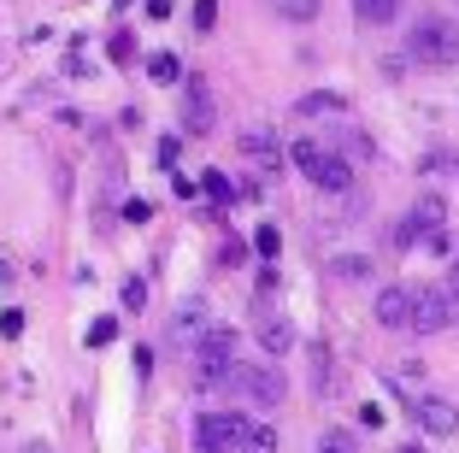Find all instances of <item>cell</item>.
Wrapping results in <instances>:
<instances>
[{
	"instance_id": "cell-1",
	"label": "cell",
	"mask_w": 459,
	"mask_h": 453,
	"mask_svg": "<svg viewBox=\"0 0 459 453\" xmlns=\"http://www.w3.org/2000/svg\"><path fill=\"white\" fill-rule=\"evenodd\" d=\"M236 330L230 324H212V330L195 342V383L201 388H218V383H230L236 377Z\"/></svg>"
},
{
	"instance_id": "cell-2",
	"label": "cell",
	"mask_w": 459,
	"mask_h": 453,
	"mask_svg": "<svg viewBox=\"0 0 459 453\" xmlns=\"http://www.w3.org/2000/svg\"><path fill=\"white\" fill-rule=\"evenodd\" d=\"M289 160H295L318 188H330V195H353V165L342 160V153H330V147H318L312 135H300V142L289 147Z\"/></svg>"
},
{
	"instance_id": "cell-3",
	"label": "cell",
	"mask_w": 459,
	"mask_h": 453,
	"mask_svg": "<svg viewBox=\"0 0 459 453\" xmlns=\"http://www.w3.org/2000/svg\"><path fill=\"white\" fill-rule=\"evenodd\" d=\"M406 54L424 59V65H459V24L424 13L419 24H412V36H406Z\"/></svg>"
},
{
	"instance_id": "cell-4",
	"label": "cell",
	"mask_w": 459,
	"mask_h": 453,
	"mask_svg": "<svg viewBox=\"0 0 459 453\" xmlns=\"http://www.w3.org/2000/svg\"><path fill=\"white\" fill-rule=\"evenodd\" d=\"M447 324H454V301H447V289L419 283V289H412V330H419V335H442Z\"/></svg>"
},
{
	"instance_id": "cell-5",
	"label": "cell",
	"mask_w": 459,
	"mask_h": 453,
	"mask_svg": "<svg viewBox=\"0 0 459 453\" xmlns=\"http://www.w3.org/2000/svg\"><path fill=\"white\" fill-rule=\"evenodd\" d=\"M183 124H189V135H212L218 130L212 89H206V77H195V71H183Z\"/></svg>"
},
{
	"instance_id": "cell-6",
	"label": "cell",
	"mask_w": 459,
	"mask_h": 453,
	"mask_svg": "<svg viewBox=\"0 0 459 453\" xmlns=\"http://www.w3.org/2000/svg\"><path fill=\"white\" fill-rule=\"evenodd\" d=\"M242 430H247L242 413H206L201 424H195V441H201V453H236Z\"/></svg>"
},
{
	"instance_id": "cell-7",
	"label": "cell",
	"mask_w": 459,
	"mask_h": 453,
	"mask_svg": "<svg viewBox=\"0 0 459 453\" xmlns=\"http://www.w3.org/2000/svg\"><path fill=\"white\" fill-rule=\"evenodd\" d=\"M230 383L242 388L254 406H277V400H283V371H277V365H236Z\"/></svg>"
},
{
	"instance_id": "cell-8",
	"label": "cell",
	"mask_w": 459,
	"mask_h": 453,
	"mask_svg": "<svg viewBox=\"0 0 459 453\" xmlns=\"http://www.w3.org/2000/svg\"><path fill=\"white\" fill-rule=\"evenodd\" d=\"M254 335H259V347H265L271 360H283L289 347H295V324H289L283 312H271V307L254 312Z\"/></svg>"
},
{
	"instance_id": "cell-9",
	"label": "cell",
	"mask_w": 459,
	"mask_h": 453,
	"mask_svg": "<svg viewBox=\"0 0 459 453\" xmlns=\"http://www.w3.org/2000/svg\"><path fill=\"white\" fill-rule=\"evenodd\" d=\"M412 418H419L430 436H454V430H459V406L447 395H419V400H412Z\"/></svg>"
},
{
	"instance_id": "cell-10",
	"label": "cell",
	"mask_w": 459,
	"mask_h": 453,
	"mask_svg": "<svg viewBox=\"0 0 459 453\" xmlns=\"http://www.w3.org/2000/svg\"><path fill=\"white\" fill-rule=\"evenodd\" d=\"M442 224H447V206H442V195H424L419 206H412V218H406V224L394 230V236H401V241H412V230H419V236H442Z\"/></svg>"
},
{
	"instance_id": "cell-11",
	"label": "cell",
	"mask_w": 459,
	"mask_h": 453,
	"mask_svg": "<svg viewBox=\"0 0 459 453\" xmlns=\"http://www.w3.org/2000/svg\"><path fill=\"white\" fill-rule=\"evenodd\" d=\"M236 147H242L247 160L271 165V171H277V160H283V147H277V135H271L265 124H242V130H236Z\"/></svg>"
},
{
	"instance_id": "cell-12",
	"label": "cell",
	"mask_w": 459,
	"mask_h": 453,
	"mask_svg": "<svg viewBox=\"0 0 459 453\" xmlns=\"http://www.w3.org/2000/svg\"><path fill=\"white\" fill-rule=\"evenodd\" d=\"M377 324L383 330H412V289H383L377 294Z\"/></svg>"
},
{
	"instance_id": "cell-13",
	"label": "cell",
	"mask_w": 459,
	"mask_h": 453,
	"mask_svg": "<svg viewBox=\"0 0 459 453\" xmlns=\"http://www.w3.org/2000/svg\"><path fill=\"white\" fill-rule=\"evenodd\" d=\"M206 330H212V324H206V307H201V301H189V307L171 318V335H177V342H201Z\"/></svg>"
},
{
	"instance_id": "cell-14",
	"label": "cell",
	"mask_w": 459,
	"mask_h": 453,
	"mask_svg": "<svg viewBox=\"0 0 459 453\" xmlns=\"http://www.w3.org/2000/svg\"><path fill=\"white\" fill-rule=\"evenodd\" d=\"M236 448L242 453H277V424H254V418H247V430H242Z\"/></svg>"
},
{
	"instance_id": "cell-15",
	"label": "cell",
	"mask_w": 459,
	"mask_h": 453,
	"mask_svg": "<svg viewBox=\"0 0 459 453\" xmlns=\"http://www.w3.org/2000/svg\"><path fill=\"white\" fill-rule=\"evenodd\" d=\"M300 118H318V112H348V100H342L336 89H318V94H300Z\"/></svg>"
},
{
	"instance_id": "cell-16",
	"label": "cell",
	"mask_w": 459,
	"mask_h": 453,
	"mask_svg": "<svg viewBox=\"0 0 459 453\" xmlns=\"http://www.w3.org/2000/svg\"><path fill=\"white\" fill-rule=\"evenodd\" d=\"M353 13H359V24H394L401 0H353Z\"/></svg>"
},
{
	"instance_id": "cell-17",
	"label": "cell",
	"mask_w": 459,
	"mask_h": 453,
	"mask_svg": "<svg viewBox=\"0 0 459 453\" xmlns=\"http://www.w3.org/2000/svg\"><path fill=\"white\" fill-rule=\"evenodd\" d=\"M277 18H289V24H312L318 18V0H265Z\"/></svg>"
},
{
	"instance_id": "cell-18",
	"label": "cell",
	"mask_w": 459,
	"mask_h": 453,
	"mask_svg": "<svg viewBox=\"0 0 459 453\" xmlns=\"http://www.w3.org/2000/svg\"><path fill=\"white\" fill-rule=\"evenodd\" d=\"M312 453H359V441H353V430H325Z\"/></svg>"
},
{
	"instance_id": "cell-19",
	"label": "cell",
	"mask_w": 459,
	"mask_h": 453,
	"mask_svg": "<svg viewBox=\"0 0 459 453\" xmlns=\"http://www.w3.org/2000/svg\"><path fill=\"white\" fill-rule=\"evenodd\" d=\"M148 77L153 83H177V77H183V59H177V54H153L148 59Z\"/></svg>"
},
{
	"instance_id": "cell-20",
	"label": "cell",
	"mask_w": 459,
	"mask_h": 453,
	"mask_svg": "<svg viewBox=\"0 0 459 453\" xmlns=\"http://www.w3.org/2000/svg\"><path fill=\"white\" fill-rule=\"evenodd\" d=\"M330 271H336L342 283H359V277H371V259H359V254H342V259H336Z\"/></svg>"
},
{
	"instance_id": "cell-21",
	"label": "cell",
	"mask_w": 459,
	"mask_h": 453,
	"mask_svg": "<svg viewBox=\"0 0 459 453\" xmlns=\"http://www.w3.org/2000/svg\"><path fill=\"white\" fill-rule=\"evenodd\" d=\"M277 248H283L277 224H259V230H254V254H259V259H277Z\"/></svg>"
},
{
	"instance_id": "cell-22",
	"label": "cell",
	"mask_w": 459,
	"mask_h": 453,
	"mask_svg": "<svg viewBox=\"0 0 459 453\" xmlns=\"http://www.w3.org/2000/svg\"><path fill=\"white\" fill-rule=\"evenodd\" d=\"M107 54H112V65H130V59H135V41H130V36L118 30V36L107 41Z\"/></svg>"
},
{
	"instance_id": "cell-23",
	"label": "cell",
	"mask_w": 459,
	"mask_h": 453,
	"mask_svg": "<svg viewBox=\"0 0 459 453\" xmlns=\"http://www.w3.org/2000/svg\"><path fill=\"white\" fill-rule=\"evenodd\" d=\"M201 188H206L212 200H230V177H224V171H206V177H201Z\"/></svg>"
},
{
	"instance_id": "cell-24",
	"label": "cell",
	"mask_w": 459,
	"mask_h": 453,
	"mask_svg": "<svg viewBox=\"0 0 459 453\" xmlns=\"http://www.w3.org/2000/svg\"><path fill=\"white\" fill-rule=\"evenodd\" d=\"M218 24V0H195V30H212Z\"/></svg>"
},
{
	"instance_id": "cell-25",
	"label": "cell",
	"mask_w": 459,
	"mask_h": 453,
	"mask_svg": "<svg viewBox=\"0 0 459 453\" xmlns=\"http://www.w3.org/2000/svg\"><path fill=\"white\" fill-rule=\"evenodd\" d=\"M112 335H118V324H112V318H95V324H89V342H95V347H107Z\"/></svg>"
},
{
	"instance_id": "cell-26",
	"label": "cell",
	"mask_w": 459,
	"mask_h": 453,
	"mask_svg": "<svg viewBox=\"0 0 459 453\" xmlns=\"http://www.w3.org/2000/svg\"><path fill=\"white\" fill-rule=\"evenodd\" d=\"M142 301H148V283H135V277H130V283H124V307L135 312V307H142Z\"/></svg>"
},
{
	"instance_id": "cell-27",
	"label": "cell",
	"mask_w": 459,
	"mask_h": 453,
	"mask_svg": "<svg viewBox=\"0 0 459 453\" xmlns=\"http://www.w3.org/2000/svg\"><path fill=\"white\" fill-rule=\"evenodd\" d=\"M242 259H247V248L230 236V241H224V254H218V266H242Z\"/></svg>"
},
{
	"instance_id": "cell-28",
	"label": "cell",
	"mask_w": 459,
	"mask_h": 453,
	"mask_svg": "<svg viewBox=\"0 0 459 453\" xmlns=\"http://www.w3.org/2000/svg\"><path fill=\"white\" fill-rule=\"evenodd\" d=\"M124 218H130V224H148L153 206H148V200H130V206H124Z\"/></svg>"
},
{
	"instance_id": "cell-29",
	"label": "cell",
	"mask_w": 459,
	"mask_h": 453,
	"mask_svg": "<svg viewBox=\"0 0 459 453\" xmlns=\"http://www.w3.org/2000/svg\"><path fill=\"white\" fill-rule=\"evenodd\" d=\"M0 330H6V335H24V312L13 307V312H6V318H0Z\"/></svg>"
},
{
	"instance_id": "cell-30",
	"label": "cell",
	"mask_w": 459,
	"mask_h": 453,
	"mask_svg": "<svg viewBox=\"0 0 459 453\" xmlns=\"http://www.w3.org/2000/svg\"><path fill=\"white\" fill-rule=\"evenodd\" d=\"M148 18H171V0H148Z\"/></svg>"
},
{
	"instance_id": "cell-31",
	"label": "cell",
	"mask_w": 459,
	"mask_h": 453,
	"mask_svg": "<svg viewBox=\"0 0 459 453\" xmlns=\"http://www.w3.org/2000/svg\"><path fill=\"white\" fill-rule=\"evenodd\" d=\"M24 453H48V441H30V448H24Z\"/></svg>"
},
{
	"instance_id": "cell-32",
	"label": "cell",
	"mask_w": 459,
	"mask_h": 453,
	"mask_svg": "<svg viewBox=\"0 0 459 453\" xmlns=\"http://www.w3.org/2000/svg\"><path fill=\"white\" fill-rule=\"evenodd\" d=\"M394 453H419V448H394Z\"/></svg>"
}]
</instances>
